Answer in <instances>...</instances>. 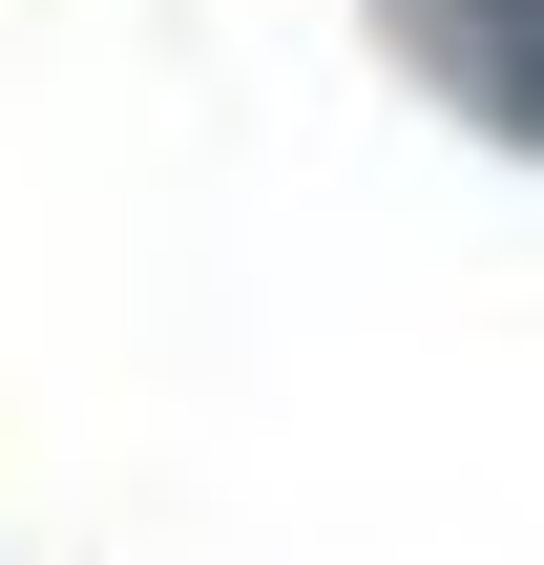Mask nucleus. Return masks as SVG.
<instances>
[{
	"mask_svg": "<svg viewBox=\"0 0 544 565\" xmlns=\"http://www.w3.org/2000/svg\"><path fill=\"white\" fill-rule=\"evenodd\" d=\"M398 63H419L461 126L544 147V0H398Z\"/></svg>",
	"mask_w": 544,
	"mask_h": 565,
	"instance_id": "nucleus-1",
	"label": "nucleus"
}]
</instances>
